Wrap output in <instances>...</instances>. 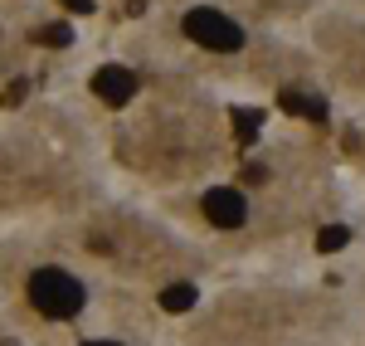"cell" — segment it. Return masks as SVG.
Returning a JSON list of instances; mask_svg holds the SVG:
<instances>
[{"label": "cell", "instance_id": "7", "mask_svg": "<svg viewBox=\"0 0 365 346\" xmlns=\"http://www.w3.org/2000/svg\"><path fill=\"white\" fill-rule=\"evenodd\" d=\"M258 117H263V113H253V108H239V113H234V132H239V142H253V137H258Z\"/></svg>", "mask_w": 365, "mask_h": 346}, {"label": "cell", "instance_id": "5", "mask_svg": "<svg viewBox=\"0 0 365 346\" xmlns=\"http://www.w3.org/2000/svg\"><path fill=\"white\" fill-rule=\"evenodd\" d=\"M161 307H166V312H190V307H195V283H170V288L161 292Z\"/></svg>", "mask_w": 365, "mask_h": 346}, {"label": "cell", "instance_id": "3", "mask_svg": "<svg viewBox=\"0 0 365 346\" xmlns=\"http://www.w3.org/2000/svg\"><path fill=\"white\" fill-rule=\"evenodd\" d=\"M244 215H249L244 190L220 185V190H210V195H205V220H210L215 230H239V225H244Z\"/></svg>", "mask_w": 365, "mask_h": 346}, {"label": "cell", "instance_id": "9", "mask_svg": "<svg viewBox=\"0 0 365 346\" xmlns=\"http://www.w3.org/2000/svg\"><path fill=\"white\" fill-rule=\"evenodd\" d=\"M63 5H68V10H78V15H88V10H93V0H63Z\"/></svg>", "mask_w": 365, "mask_h": 346}, {"label": "cell", "instance_id": "10", "mask_svg": "<svg viewBox=\"0 0 365 346\" xmlns=\"http://www.w3.org/2000/svg\"><path fill=\"white\" fill-rule=\"evenodd\" d=\"M88 346H122V342H88Z\"/></svg>", "mask_w": 365, "mask_h": 346}, {"label": "cell", "instance_id": "2", "mask_svg": "<svg viewBox=\"0 0 365 346\" xmlns=\"http://www.w3.org/2000/svg\"><path fill=\"white\" fill-rule=\"evenodd\" d=\"M185 34L195 39L200 49H215V54H234V49H244V29L234 25L229 15L210 10V5H200V10L185 15Z\"/></svg>", "mask_w": 365, "mask_h": 346}, {"label": "cell", "instance_id": "4", "mask_svg": "<svg viewBox=\"0 0 365 346\" xmlns=\"http://www.w3.org/2000/svg\"><path fill=\"white\" fill-rule=\"evenodd\" d=\"M93 93L103 98V103H127L132 93H137V73L132 68H122V63H103L98 73H93Z\"/></svg>", "mask_w": 365, "mask_h": 346}, {"label": "cell", "instance_id": "1", "mask_svg": "<svg viewBox=\"0 0 365 346\" xmlns=\"http://www.w3.org/2000/svg\"><path fill=\"white\" fill-rule=\"evenodd\" d=\"M29 302L44 317L68 322V317H78V307H83V283L73 273H63V268H39V273H29Z\"/></svg>", "mask_w": 365, "mask_h": 346}, {"label": "cell", "instance_id": "8", "mask_svg": "<svg viewBox=\"0 0 365 346\" xmlns=\"http://www.w3.org/2000/svg\"><path fill=\"white\" fill-rule=\"evenodd\" d=\"M73 34H68V25H44L39 29V44H49V49H63Z\"/></svg>", "mask_w": 365, "mask_h": 346}, {"label": "cell", "instance_id": "6", "mask_svg": "<svg viewBox=\"0 0 365 346\" xmlns=\"http://www.w3.org/2000/svg\"><path fill=\"white\" fill-rule=\"evenodd\" d=\"M346 239H351L346 225H327V230L317 234V249H322V254H336V249H346Z\"/></svg>", "mask_w": 365, "mask_h": 346}]
</instances>
